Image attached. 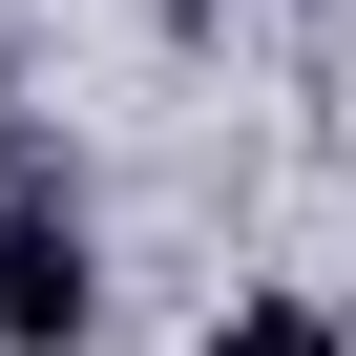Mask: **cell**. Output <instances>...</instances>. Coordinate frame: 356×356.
Returning <instances> with one entry per match:
<instances>
[{
  "mask_svg": "<svg viewBox=\"0 0 356 356\" xmlns=\"http://www.w3.org/2000/svg\"><path fill=\"white\" fill-rule=\"evenodd\" d=\"M105 273H84V189L63 168H0V356H84Z\"/></svg>",
  "mask_w": 356,
  "mask_h": 356,
  "instance_id": "1",
  "label": "cell"
},
{
  "mask_svg": "<svg viewBox=\"0 0 356 356\" xmlns=\"http://www.w3.org/2000/svg\"><path fill=\"white\" fill-rule=\"evenodd\" d=\"M210 356H356V314H335V293H252Z\"/></svg>",
  "mask_w": 356,
  "mask_h": 356,
  "instance_id": "2",
  "label": "cell"
}]
</instances>
